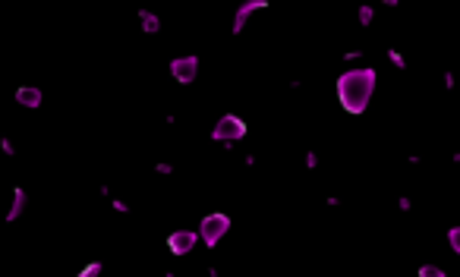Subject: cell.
Returning <instances> with one entry per match:
<instances>
[{
	"label": "cell",
	"instance_id": "1",
	"mask_svg": "<svg viewBox=\"0 0 460 277\" xmlns=\"http://www.w3.org/2000/svg\"><path fill=\"white\" fill-rule=\"evenodd\" d=\"M372 85H375V73L372 69H353V73L341 76L337 82V95H341L344 108L350 113H363V108L372 98Z\"/></svg>",
	"mask_w": 460,
	"mask_h": 277
},
{
	"label": "cell",
	"instance_id": "2",
	"mask_svg": "<svg viewBox=\"0 0 460 277\" xmlns=\"http://www.w3.org/2000/svg\"><path fill=\"white\" fill-rule=\"evenodd\" d=\"M230 230V221H228V215H208V217H202V227H199V237L205 239L208 246H215L218 239L224 237V233Z\"/></svg>",
	"mask_w": 460,
	"mask_h": 277
},
{
	"label": "cell",
	"instance_id": "3",
	"mask_svg": "<svg viewBox=\"0 0 460 277\" xmlns=\"http://www.w3.org/2000/svg\"><path fill=\"white\" fill-rule=\"evenodd\" d=\"M243 136H246V123L243 120H237L233 113L218 120V126H215V139L218 142H240Z\"/></svg>",
	"mask_w": 460,
	"mask_h": 277
},
{
	"label": "cell",
	"instance_id": "4",
	"mask_svg": "<svg viewBox=\"0 0 460 277\" xmlns=\"http://www.w3.org/2000/svg\"><path fill=\"white\" fill-rule=\"evenodd\" d=\"M196 69H199V60H196V57H186V60H174L171 73H174L180 82H189V79L196 76Z\"/></svg>",
	"mask_w": 460,
	"mask_h": 277
},
{
	"label": "cell",
	"instance_id": "5",
	"mask_svg": "<svg viewBox=\"0 0 460 277\" xmlns=\"http://www.w3.org/2000/svg\"><path fill=\"white\" fill-rule=\"evenodd\" d=\"M196 246V233H189V230H180V233H174L171 237V249L176 255H183V252H189Z\"/></svg>",
	"mask_w": 460,
	"mask_h": 277
},
{
	"label": "cell",
	"instance_id": "6",
	"mask_svg": "<svg viewBox=\"0 0 460 277\" xmlns=\"http://www.w3.org/2000/svg\"><path fill=\"white\" fill-rule=\"evenodd\" d=\"M16 98H19V104H29V108H35V104L41 101L38 89H19V91H16Z\"/></svg>",
	"mask_w": 460,
	"mask_h": 277
},
{
	"label": "cell",
	"instance_id": "7",
	"mask_svg": "<svg viewBox=\"0 0 460 277\" xmlns=\"http://www.w3.org/2000/svg\"><path fill=\"white\" fill-rule=\"evenodd\" d=\"M142 28H145V32H158V19L148 16V13H142Z\"/></svg>",
	"mask_w": 460,
	"mask_h": 277
},
{
	"label": "cell",
	"instance_id": "8",
	"mask_svg": "<svg viewBox=\"0 0 460 277\" xmlns=\"http://www.w3.org/2000/svg\"><path fill=\"white\" fill-rule=\"evenodd\" d=\"M451 246H454V252H460V227L451 230Z\"/></svg>",
	"mask_w": 460,
	"mask_h": 277
}]
</instances>
